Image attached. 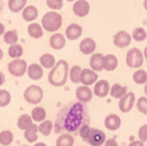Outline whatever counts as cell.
Instances as JSON below:
<instances>
[{
    "instance_id": "6da1fadb",
    "label": "cell",
    "mask_w": 147,
    "mask_h": 146,
    "mask_svg": "<svg viewBox=\"0 0 147 146\" xmlns=\"http://www.w3.org/2000/svg\"><path fill=\"white\" fill-rule=\"evenodd\" d=\"M88 110L84 106V103L79 101L71 102L59 110L53 129L57 133H61V132L72 133V132H78V129L83 124L88 123Z\"/></svg>"
},
{
    "instance_id": "7a4b0ae2",
    "label": "cell",
    "mask_w": 147,
    "mask_h": 146,
    "mask_svg": "<svg viewBox=\"0 0 147 146\" xmlns=\"http://www.w3.org/2000/svg\"><path fill=\"white\" fill-rule=\"evenodd\" d=\"M69 62L65 59H59L54 64L48 74V82L53 87H63L69 79Z\"/></svg>"
},
{
    "instance_id": "3957f363",
    "label": "cell",
    "mask_w": 147,
    "mask_h": 146,
    "mask_svg": "<svg viewBox=\"0 0 147 146\" xmlns=\"http://www.w3.org/2000/svg\"><path fill=\"white\" fill-rule=\"evenodd\" d=\"M62 22H63L62 16L58 12H56V10L47 12L41 18V27L48 32H57L61 28Z\"/></svg>"
},
{
    "instance_id": "277c9868",
    "label": "cell",
    "mask_w": 147,
    "mask_h": 146,
    "mask_svg": "<svg viewBox=\"0 0 147 146\" xmlns=\"http://www.w3.org/2000/svg\"><path fill=\"white\" fill-rule=\"evenodd\" d=\"M23 97H25V101L31 105H38L43 101V97H44V91L41 87L39 85H30L25 89L23 92Z\"/></svg>"
},
{
    "instance_id": "5b68a950",
    "label": "cell",
    "mask_w": 147,
    "mask_h": 146,
    "mask_svg": "<svg viewBox=\"0 0 147 146\" xmlns=\"http://www.w3.org/2000/svg\"><path fill=\"white\" fill-rule=\"evenodd\" d=\"M143 53L141 49L138 48H130L127 53V57H125V64H127L128 67H132V69H140L143 65Z\"/></svg>"
},
{
    "instance_id": "8992f818",
    "label": "cell",
    "mask_w": 147,
    "mask_h": 146,
    "mask_svg": "<svg viewBox=\"0 0 147 146\" xmlns=\"http://www.w3.org/2000/svg\"><path fill=\"white\" fill-rule=\"evenodd\" d=\"M26 70H27V62L25 59L21 58H14L13 61H10L8 64V71L12 76L20 78L22 75L26 74Z\"/></svg>"
},
{
    "instance_id": "52a82bcc",
    "label": "cell",
    "mask_w": 147,
    "mask_h": 146,
    "mask_svg": "<svg viewBox=\"0 0 147 146\" xmlns=\"http://www.w3.org/2000/svg\"><path fill=\"white\" fill-rule=\"evenodd\" d=\"M105 140H106V135L103 131L98 128H89L85 142H88L90 146H102Z\"/></svg>"
},
{
    "instance_id": "ba28073f",
    "label": "cell",
    "mask_w": 147,
    "mask_h": 146,
    "mask_svg": "<svg viewBox=\"0 0 147 146\" xmlns=\"http://www.w3.org/2000/svg\"><path fill=\"white\" fill-rule=\"evenodd\" d=\"M136 103V95L133 92H127L119 98V110L121 113H129Z\"/></svg>"
},
{
    "instance_id": "9c48e42d",
    "label": "cell",
    "mask_w": 147,
    "mask_h": 146,
    "mask_svg": "<svg viewBox=\"0 0 147 146\" xmlns=\"http://www.w3.org/2000/svg\"><path fill=\"white\" fill-rule=\"evenodd\" d=\"M112 41H114V45L115 47L123 49V48H127V47L130 45V43H132V36H130L129 32L121 30V31H119V32H116L114 35Z\"/></svg>"
},
{
    "instance_id": "30bf717a",
    "label": "cell",
    "mask_w": 147,
    "mask_h": 146,
    "mask_svg": "<svg viewBox=\"0 0 147 146\" xmlns=\"http://www.w3.org/2000/svg\"><path fill=\"white\" fill-rule=\"evenodd\" d=\"M72 12L76 17H85L90 12V5L86 0H75L72 5Z\"/></svg>"
},
{
    "instance_id": "8fae6325",
    "label": "cell",
    "mask_w": 147,
    "mask_h": 146,
    "mask_svg": "<svg viewBox=\"0 0 147 146\" xmlns=\"http://www.w3.org/2000/svg\"><path fill=\"white\" fill-rule=\"evenodd\" d=\"M75 96L79 102L88 103V102H90L92 98H93V92H92V89L89 88V85H80V87L76 88Z\"/></svg>"
},
{
    "instance_id": "7c38bea8",
    "label": "cell",
    "mask_w": 147,
    "mask_h": 146,
    "mask_svg": "<svg viewBox=\"0 0 147 146\" xmlns=\"http://www.w3.org/2000/svg\"><path fill=\"white\" fill-rule=\"evenodd\" d=\"M98 80V74L92 69H81L80 83L83 85H92Z\"/></svg>"
},
{
    "instance_id": "4fadbf2b",
    "label": "cell",
    "mask_w": 147,
    "mask_h": 146,
    "mask_svg": "<svg viewBox=\"0 0 147 146\" xmlns=\"http://www.w3.org/2000/svg\"><path fill=\"white\" fill-rule=\"evenodd\" d=\"M83 35V27L78 23H71L66 27L65 31V38L69 39V40H78L80 36Z\"/></svg>"
},
{
    "instance_id": "5bb4252c",
    "label": "cell",
    "mask_w": 147,
    "mask_h": 146,
    "mask_svg": "<svg viewBox=\"0 0 147 146\" xmlns=\"http://www.w3.org/2000/svg\"><path fill=\"white\" fill-rule=\"evenodd\" d=\"M109 91H110V83L107 82V80H97V82L94 83V88L92 92H93L97 97L102 98L109 95Z\"/></svg>"
},
{
    "instance_id": "9a60e30c",
    "label": "cell",
    "mask_w": 147,
    "mask_h": 146,
    "mask_svg": "<svg viewBox=\"0 0 147 146\" xmlns=\"http://www.w3.org/2000/svg\"><path fill=\"white\" fill-rule=\"evenodd\" d=\"M49 45L54 49V51H61L66 45V38L63 34L61 32H54L49 39Z\"/></svg>"
},
{
    "instance_id": "2e32d148",
    "label": "cell",
    "mask_w": 147,
    "mask_h": 146,
    "mask_svg": "<svg viewBox=\"0 0 147 146\" xmlns=\"http://www.w3.org/2000/svg\"><path fill=\"white\" fill-rule=\"evenodd\" d=\"M96 48H97V43L96 40H93L92 38H85L80 41L79 44V49L83 54H92L96 52Z\"/></svg>"
},
{
    "instance_id": "e0dca14e",
    "label": "cell",
    "mask_w": 147,
    "mask_h": 146,
    "mask_svg": "<svg viewBox=\"0 0 147 146\" xmlns=\"http://www.w3.org/2000/svg\"><path fill=\"white\" fill-rule=\"evenodd\" d=\"M105 126H106V128L109 131H112V132L117 131L120 128V126H121V119L116 114H110V115H107L105 118Z\"/></svg>"
},
{
    "instance_id": "ac0fdd59",
    "label": "cell",
    "mask_w": 147,
    "mask_h": 146,
    "mask_svg": "<svg viewBox=\"0 0 147 146\" xmlns=\"http://www.w3.org/2000/svg\"><path fill=\"white\" fill-rule=\"evenodd\" d=\"M21 12H22V18L26 22H34L39 17V10L34 5H26Z\"/></svg>"
},
{
    "instance_id": "d6986e66",
    "label": "cell",
    "mask_w": 147,
    "mask_h": 146,
    "mask_svg": "<svg viewBox=\"0 0 147 146\" xmlns=\"http://www.w3.org/2000/svg\"><path fill=\"white\" fill-rule=\"evenodd\" d=\"M26 74L28 75V78H30L31 80H40L41 78H43L44 69L39 64H32V65H30V66H27Z\"/></svg>"
},
{
    "instance_id": "ffe728a7",
    "label": "cell",
    "mask_w": 147,
    "mask_h": 146,
    "mask_svg": "<svg viewBox=\"0 0 147 146\" xmlns=\"http://www.w3.org/2000/svg\"><path fill=\"white\" fill-rule=\"evenodd\" d=\"M90 69L96 72H99L103 70V54L101 53H92V57L89 59Z\"/></svg>"
},
{
    "instance_id": "44dd1931",
    "label": "cell",
    "mask_w": 147,
    "mask_h": 146,
    "mask_svg": "<svg viewBox=\"0 0 147 146\" xmlns=\"http://www.w3.org/2000/svg\"><path fill=\"white\" fill-rule=\"evenodd\" d=\"M119 65V61H117L116 56L114 54H106L103 56V70L106 71H114L115 69Z\"/></svg>"
},
{
    "instance_id": "7402d4cb",
    "label": "cell",
    "mask_w": 147,
    "mask_h": 146,
    "mask_svg": "<svg viewBox=\"0 0 147 146\" xmlns=\"http://www.w3.org/2000/svg\"><path fill=\"white\" fill-rule=\"evenodd\" d=\"M27 32L32 39H40L41 36L44 35V30H43V27H41V25L36 23L35 21L31 22L30 25L27 26Z\"/></svg>"
},
{
    "instance_id": "603a6c76",
    "label": "cell",
    "mask_w": 147,
    "mask_h": 146,
    "mask_svg": "<svg viewBox=\"0 0 147 146\" xmlns=\"http://www.w3.org/2000/svg\"><path fill=\"white\" fill-rule=\"evenodd\" d=\"M38 126L36 124H31L28 128L25 129V139L27 142H30V144H34V142L38 141Z\"/></svg>"
},
{
    "instance_id": "cb8c5ba5",
    "label": "cell",
    "mask_w": 147,
    "mask_h": 146,
    "mask_svg": "<svg viewBox=\"0 0 147 146\" xmlns=\"http://www.w3.org/2000/svg\"><path fill=\"white\" fill-rule=\"evenodd\" d=\"M30 116H31V119H32V122L40 123V122H43L44 119L47 118V110L44 107H41V106H36V107L32 109Z\"/></svg>"
},
{
    "instance_id": "d4e9b609",
    "label": "cell",
    "mask_w": 147,
    "mask_h": 146,
    "mask_svg": "<svg viewBox=\"0 0 147 146\" xmlns=\"http://www.w3.org/2000/svg\"><path fill=\"white\" fill-rule=\"evenodd\" d=\"M128 92V88L125 85L121 84H114L112 87H110L109 95H111L112 98H120Z\"/></svg>"
},
{
    "instance_id": "484cf974",
    "label": "cell",
    "mask_w": 147,
    "mask_h": 146,
    "mask_svg": "<svg viewBox=\"0 0 147 146\" xmlns=\"http://www.w3.org/2000/svg\"><path fill=\"white\" fill-rule=\"evenodd\" d=\"M56 64V58H54L53 54L51 53H44L43 56L40 57V66L43 69H47V70H51L52 67L54 66Z\"/></svg>"
},
{
    "instance_id": "4316f807",
    "label": "cell",
    "mask_w": 147,
    "mask_h": 146,
    "mask_svg": "<svg viewBox=\"0 0 147 146\" xmlns=\"http://www.w3.org/2000/svg\"><path fill=\"white\" fill-rule=\"evenodd\" d=\"M27 4V0H8V8L12 13H18Z\"/></svg>"
},
{
    "instance_id": "83f0119b",
    "label": "cell",
    "mask_w": 147,
    "mask_h": 146,
    "mask_svg": "<svg viewBox=\"0 0 147 146\" xmlns=\"http://www.w3.org/2000/svg\"><path fill=\"white\" fill-rule=\"evenodd\" d=\"M75 139L70 133H62L56 141V146H74Z\"/></svg>"
},
{
    "instance_id": "f1b7e54d",
    "label": "cell",
    "mask_w": 147,
    "mask_h": 146,
    "mask_svg": "<svg viewBox=\"0 0 147 146\" xmlns=\"http://www.w3.org/2000/svg\"><path fill=\"white\" fill-rule=\"evenodd\" d=\"M38 132L43 136H49V135L53 132V123L51 120H45L40 122V124L38 126Z\"/></svg>"
},
{
    "instance_id": "f546056e",
    "label": "cell",
    "mask_w": 147,
    "mask_h": 146,
    "mask_svg": "<svg viewBox=\"0 0 147 146\" xmlns=\"http://www.w3.org/2000/svg\"><path fill=\"white\" fill-rule=\"evenodd\" d=\"M8 54L12 59L14 58H21V56L23 54V48L21 44L18 43H14V44H10L9 45V49H8Z\"/></svg>"
},
{
    "instance_id": "4dcf8cb0",
    "label": "cell",
    "mask_w": 147,
    "mask_h": 146,
    "mask_svg": "<svg viewBox=\"0 0 147 146\" xmlns=\"http://www.w3.org/2000/svg\"><path fill=\"white\" fill-rule=\"evenodd\" d=\"M32 123L34 122H32V119H31V116L28 115V114H22L17 120V127L21 129V131H25V129L28 128Z\"/></svg>"
},
{
    "instance_id": "1f68e13d",
    "label": "cell",
    "mask_w": 147,
    "mask_h": 146,
    "mask_svg": "<svg viewBox=\"0 0 147 146\" xmlns=\"http://www.w3.org/2000/svg\"><path fill=\"white\" fill-rule=\"evenodd\" d=\"M133 82H134L137 85L146 84V82H147V71L146 70L138 69L137 71L133 74Z\"/></svg>"
},
{
    "instance_id": "d6a6232c",
    "label": "cell",
    "mask_w": 147,
    "mask_h": 146,
    "mask_svg": "<svg viewBox=\"0 0 147 146\" xmlns=\"http://www.w3.org/2000/svg\"><path fill=\"white\" fill-rule=\"evenodd\" d=\"M80 74H81V67L75 65L71 69H69V78L74 84H78L80 83Z\"/></svg>"
},
{
    "instance_id": "836d02e7",
    "label": "cell",
    "mask_w": 147,
    "mask_h": 146,
    "mask_svg": "<svg viewBox=\"0 0 147 146\" xmlns=\"http://www.w3.org/2000/svg\"><path fill=\"white\" fill-rule=\"evenodd\" d=\"M13 141H14V136L10 131L0 132V145L1 146H9Z\"/></svg>"
},
{
    "instance_id": "e575fe53",
    "label": "cell",
    "mask_w": 147,
    "mask_h": 146,
    "mask_svg": "<svg viewBox=\"0 0 147 146\" xmlns=\"http://www.w3.org/2000/svg\"><path fill=\"white\" fill-rule=\"evenodd\" d=\"M132 40L136 41H145L147 39V32L143 27H136L132 32Z\"/></svg>"
},
{
    "instance_id": "d590c367",
    "label": "cell",
    "mask_w": 147,
    "mask_h": 146,
    "mask_svg": "<svg viewBox=\"0 0 147 146\" xmlns=\"http://www.w3.org/2000/svg\"><path fill=\"white\" fill-rule=\"evenodd\" d=\"M3 36H4V43L7 44H14L18 41V32L17 30H9V31H5L4 34H3Z\"/></svg>"
},
{
    "instance_id": "8d00e7d4",
    "label": "cell",
    "mask_w": 147,
    "mask_h": 146,
    "mask_svg": "<svg viewBox=\"0 0 147 146\" xmlns=\"http://www.w3.org/2000/svg\"><path fill=\"white\" fill-rule=\"evenodd\" d=\"M12 101V96H10L9 91L7 89H0V107H5L8 106Z\"/></svg>"
},
{
    "instance_id": "74e56055",
    "label": "cell",
    "mask_w": 147,
    "mask_h": 146,
    "mask_svg": "<svg viewBox=\"0 0 147 146\" xmlns=\"http://www.w3.org/2000/svg\"><path fill=\"white\" fill-rule=\"evenodd\" d=\"M136 106H137V110L140 111L141 114H143V115H147V98L145 96H142V97H140L137 100V103H134Z\"/></svg>"
},
{
    "instance_id": "f35d334b",
    "label": "cell",
    "mask_w": 147,
    "mask_h": 146,
    "mask_svg": "<svg viewBox=\"0 0 147 146\" xmlns=\"http://www.w3.org/2000/svg\"><path fill=\"white\" fill-rule=\"evenodd\" d=\"M47 7L52 10H59L63 7V0H47Z\"/></svg>"
},
{
    "instance_id": "ab89813d",
    "label": "cell",
    "mask_w": 147,
    "mask_h": 146,
    "mask_svg": "<svg viewBox=\"0 0 147 146\" xmlns=\"http://www.w3.org/2000/svg\"><path fill=\"white\" fill-rule=\"evenodd\" d=\"M89 128H90V127H89V124L85 123V124H83V126L78 129V132H79V135H80V137H81V140H83V141H85L86 135H88V132H89Z\"/></svg>"
},
{
    "instance_id": "60d3db41",
    "label": "cell",
    "mask_w": 147,
    "mask_h": 146,
    "mask_svg": "<svg viewBox=\"0 0 147 146\" xmlns=\"http://www.w3.org/2000/svg\"><path fill=\"white\" fill-rule=\"evenodd\" d=\"M138 137H140V141L146 142L147 141V124L142 126L138 131Z\"/></svg>"
},
{
    "instance_id": "b9f144b4",
    "label": "cell",
    "mask_w": 147,
    "mask_h": 146,
    "mask_svg": "<svg viewBox=\"0 0 147 146\" xmlns=\"http://www.w3.org/2000/svg\"><path fill=\"white\" fill-rule=\"evenodd\" d=\"M102 146H119V145H117V141L115 139H109V140H105Z\"/></svg>"
},
{
    "instance_id": "7bdbcfd3",
    "label": "cell",
    "mask_w": 147,
    "mask_h": 146,
    "mask_svg": "<svg viewBox=\"0 0 147 146\" xmlns=\"http://www.w3.org/2000/svg\"><path fill=\"white\" fill-rule=\"evenodd\" d=\"M129 146H145V142L140 141V140H138V141H132L129 144Z\"/></svg>"
},
{
    "instance_id": "ee69618b",
    "label": "cell",
    "mask_w": 147,
    "mask_h": 146,
    "mask_svg": "<svg viewBox=\"0 0 147 146\" xmlns=\"http://www.w3.org/2000/svg\"><path fill=\"white\" fill-rule=\"evenodd\" d=\"M4 82H5V75L3 74L1 71H0V85L4 84Z\"/></svg>"
},
{
    "instance_id": "f6af8a7d",
    "label": "cell",
    "mask_w": 147,
    "mask_h": 146,
    "mask_svg": "<svg viewBox=\"0 0 147 146\" xmlns=\"http://www.w3.org/2000/svg\"><path fill=\"white\" fill-rule=\"evenodd\" d=\"M4 32H5V26L3 25L1 22H0V36H1V35H3V34H4Z\"/></svg>"
},
{
    "instance_id": "bcb514c9",
    "label": "cell",
    "mask_w": 147,
    "mask_h": 146,
    "mask_svg": "<svg viewBox=\"0 0 147 146\" xmlns=\"http://www.w3.org/2000/svg\"><path fill=\"white\" fill-rule=\"evenodd\" d=\"M34 146H48V145L44 144V142H35V145Z\"/></svg>"
},
{
    "instance_id": "7dc6e473",
    "label": "cell",
    "mask_w": 147,
    "mask_h": 146,
    "mask_svg": "<svg viewBox=\"0 0 147 146\" xmlns=\"http://www.w3.org/2000/svg\"><path fill=\"white\" fill-rule=\"evenodd\" d=\"M3 57H4V53H3V49L0 48V61L3 59Z\"/></svg>"
},
{
    "instance_id": "c3c4849f",
    "label": "cell",
    "mask_w": 147,
    "mask_h": 146,
    "mask_svg": "<svg viewBox=\"0 0 147 146\" xmlns=\"http://www.w3.org/2000/svg\"><path fill=\"white\" fill-rule=\"evenodd\" d=\"M66 1H69V3H74L75 0H66Z\"/></svg>"
},
{
    "instance_id": "681fc988",
    "label": "cell",
    "mask_w": 147,
    "mask_h": 146,
    "mask_svg": "<svg viewBox=\"0 0 147 146\" xmlns=\"http://www.w3.org/2000/svg\"><path fill=\"white\" fill-rule=\"evenodd\" d=\"M21 146H27V145H21Z\"/></svg>"
},
{
    "instance_id": "f907efd6",
    "label": "cell",
    "mask_w": 147,
    "mask_h": 146,
    "mask_svg": "<svg viewBox=\"0 0 147 146\" xmlns=\"http://www.w3.org/2000/svg\"><path fill=\"white\" fill-rule=\"evenodd\" d=\"M0 146H1V145H0Z\"/></svg>"
}]
</instances>
